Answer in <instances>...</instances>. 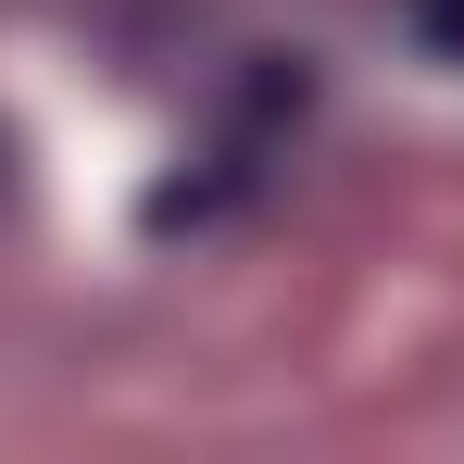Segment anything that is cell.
Instances as JSON below:
<instances>
[{"mask_svg": "<svg viewBox=\"0 0 464 464\" xmlns=\"http://www.w3.org/2000/svg\"><path fill=\"white\" fill-rule=\"evenodd\" d=\"M401 25H414L427 51H464V0H401Z\"/></svg>", "mask_w": 464, "mask_h": 464, "instance_id": "cell-1", "label": "cell"}]
</instances>
